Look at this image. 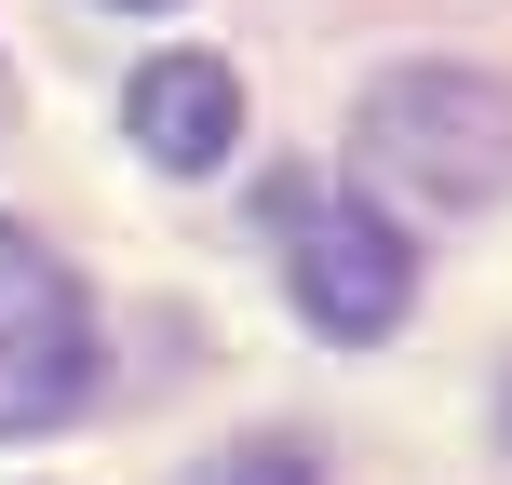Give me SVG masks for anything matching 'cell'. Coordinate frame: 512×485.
Segmentation results:
<instances>
[{"mask_svg":"<svg viewBox=\"0 0 512 485\" xmlns=\"http://www.w3.org/2000/svg\"><path fill=\"white\" fill-rule=\"evenodd\" d=\"M351 135L432 216H472V203L512 189V81H486V68H378L364 108H351Z\"/></svg>","mask_w":512,"mask_h":485,"instance_id":"6da1fadb","label":"cell"},{"mask_svg":"<svg viewBox=\"0 0 512 485\" xmlns=\"http://www.w3.org/2000/svg\"><path fill=\"white\" fill-rule=\"evenodd\" d=\"M270 230H283V283L324 337H391L418 297V243L391 230L364 189H324V176H283L270 189Z\"/></svg>","mask_w":512,"mask_h":485,"instance_id":"7a4b0ae2","label":"cell"},{"mask_svg":"<svg viewBox=\"0 0 512 485\" xmlns=\"http://www.w3.org/2000/svg\"><path fill=\"white\" fill-rule=\"evenodd\" d=\"M81 391H95V310L68 256L0 216V432H54Z\"/></svg>","mask_w":512,"mask_h":485,"instance_id":"3957f363","label":"cell"},{"mask_svg":"<svg viewBox=\"0 0 512 485\" xmlns=\"http://www.w3.org/2000/svg\"><path fill=\"white\" fill-rule=\"evenodd\" d=\"M122 122H135V149H149L162 176H216V162L243 149V68L230 54H149L135 95H122Z\"/></svg>","mask_w":512,"mask_h":485,"instance_id":"277c9868","label":"cell"},{"mask_svg":"<svg viewBox=\"0 0 512 485\" xmlns=\"http://www.w3.org/2000/svg\"><path fill=\"white\" fill-rule=\"evenodd\" d=\"M189 485H324V459H310L297 432H256V445H230V459H203Z\"/></svg>","mask_w":512,"mask_h":485,"instance_id":"5b68a950","label":"cell"},{"mask_svg":"<svg viewBox=\"0 0 512 485\" xmlns=\"http://www.w3.org/2000/svg\"><path fill=\"white\" fill-rule=\"evenodd\" d=\"M0 122H14V68H0Z\"/></svg>","mask_w":512,"mask_h":485,"instance_id":"8992f818","label":"cell"},{"mask_svg":"<svg viewBox=\"0 0 512 485\" xmlns=\"http://www.w3.org/2000/svg\"><path fill=\"white\" fill-rule=\"evenodd\" d=\"M499 432H512V391H499Z\"/></svg>","mask_w":512,"mask_h":485,"instance_id":"52a82bcc","label":"cell"},{"mask_svg":"<svg viewBox=\"0 0 512 485\" xmlns=\"http://www.w3.org/2000/svg\"><path fill=\"white\" fill-rule=\"evenodd\" d=\"M135 14H162V0H135Z\"/></svg>","mask_w":512,"mask_h":485,"instance_id":"ba28073f","label":"cell"}]
</instances>
